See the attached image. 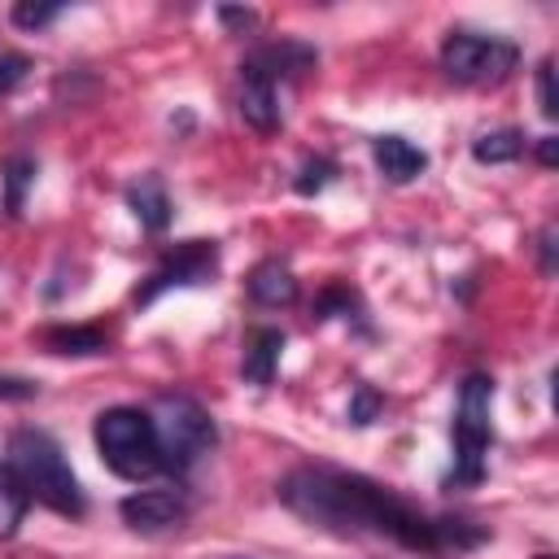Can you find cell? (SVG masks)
Here are the masks:
<instances>
[{
  "instance_id": "13",
  "label": "cell",
  "mask_w": 559,
  "mask_h": 559,
  "mask_svg": "<svg viewBox=\"0 0 559 559\" xmlns=\"http://www.w3.org/2000/svg\"><path fill=\"white\" fill-rule=\"evenodd\" d=\"M249 70H258L262 79H293V74H301V70H310L314 66V48L310 44H293V39H280V44H266V48H258L249 61H245Z\"/></svg>"
},
{
  "instance_id": "8",
  "label": "cell",
  "mask_w": 559,
  "mask_h": 559,
  "mask_svg": "<svg viewBox=\"0 0 559 559\" xmlns=\"http://www.w3.org/2000/svg\"><path fill=\"white\" fill-rule=\"evenodd\" d=\"M118 515L135 533H170L188 520V498L175 489H140V493H127L118 502Z\"/></svg>"
},
{
  "instance_id": "22",
  "label": "cell",
  "mask_w": 559,
  "mask_h": 559,
  "mask_svg": "<svg viewBox=\"0 0 559 559\" xmlns=\"http://www.w3.org/2000/svg\"><path fill=\"white\" fill-rule=\"evenodd\" d=\"M537 105H542L546 118L559 114V100H555V61H550V57L537 66Z\"/></svg>"
},
{
  "instance_id": "17",
  "label": "cell",
  "mask_w": 559,
  "mask_h": 559,
  "mask_svg": "<svg viewBox=\"0 0 559 559\" xmlns=\"http://www.w3.org/2000/svg\"><path fill=\"white\" fill-rule=\"evenodd\" d=\"M524 153V131L515 127H502V131H485L476 144H472V157L480 166H502V162H515Z\"/></svg>"
},
{
  "instance_id": "28",
  "label": "cell",
  "mask_w": 559,
  "mask_h": 559,
  "mask_svg": "<svg viewBox=\"0 0 559 559\" xmlns=\"http://www.w3.org/2000/svg\"><path fill=\"white\" fill-rule=\"evenodd\" d=\"M537 559H555V555H537Z\"/></svg>"
},
{
  "instance_id": "18",
  "label": "cell",
  "mask_w": 559,
  "mask_h": 559,
  "mask_svg": "<svg viewBox=\"0 0 559 559\" xmlns=\"http://www.w3.org/2000/svg\"><path fill=\"white\" fill-rule=\"evenodd\" d=\"M35 183V162L31 157H9L0 166V188H4V214L17 218L26 205V188Z\"/></svg>"
},
{
  "instance_id": "10",
  "label": "cell",
  "mask_w": 559,
  "mask_h": 559,
  "mask_svg": "<svg viewBox=\"0 0 559 559\" xmlns=\"http://www.w3.org/2000/svg\"><path fill=\"white\" fill-rule=\"evenodd\" d=\"M371 157H376V166H380V175H384L389 183H411V179H419L424 166H428V153L415 148V144L402 140V135H376V140H371Z\"/></svg>"
},
{
  "instance_id": "14",
  "label": "cell",
  "mask_w": 559,
  "mask_h": 559,
  "mask_svg": "<svg viewBox=\"0 0 559 559\" xmlns=\"http://www.w3.org/2000/svg\"><path fill=\"white\" fill-rule=\"evenodd\" d=\"M127 205L131 214L140 218L144 231H166L170 227V197H166V183L157 175H140L131 188H127Z\"/></svg>"
},
{
  "instance_id": "2",
  "label": "cell",
  "mask_w": 559,
  "mask_h": 559,
  "mask_svg": "<svg viewBox=\"0 0 559 559\" xmlns=\"http://www.w3.org/2000/svg\"><path fill=\"white\" fill-rule=\"evenodd\" d=\"M9 467L22 476L26 493L35 502H44L48 511L79 520L87 511V498L79 489V476L66 459V450L44 432V428H17L9 437Z\"/></svg>"
},
{
  "instance_id": "9",
  "label": "cell",
  "mask_w": 559,
  "mask_h": 559,
  "mask_svg": "<svg viewBox=\"0 0 559 559\" xmlns=\"http://www.w3.org/2000/svg\"><path fill=\"white\" fill-rule=\"evenodd\" d=\"M240 118L253 127V131H275L280 127V96H275V83L262 79L258 70L240 66Z\"/></svg>"
},
{
  "instance_id": "16",
  "label": "cell",
  "mask_w": 559,
  "mask_h": 559,
  "mask_svg": "<svg viewBox=\"0 0 559 559\" xmlns=\"http://www.w3.org/2000/svg\"><path fill=\"white\" fill-rule=\"evenodd\" d=\"M44 345L52 354H70V358H87V354H105L109 336L100 328H48Z\"/></svg>"
},
{
  "instance_id": "25",
  "label": "cell",
  "mask_w": 559,
  "mask_h": 559,
  "mask_svg": "<svg viewBox=\"0 0 559 559\" xmlns=\"http://www.w3.org/2000/svg\"><path fill=\"white\" fill-rule=\"evenodd\" d=\"M35 393H39V384H35V380L0 376V397H17V402H26V397H35Z\"/></svg>"
},
{
  "instance_id": "24",
  "label": "cell",
  "mask_w": 559,
  "mask_h": 559,
  "mask_svg": "<svg viewBox=\"0 0 559 559\" xmlns=\"http://www.w3.org/2000/svg\"><path fill=\"white\" fill-rule=\"evenodd\" d=\"M555 240H559V227L546 223L542 236H537V253H542V271H546V275H555V266H559V262H555Z\"/></svg>"
},
{
  "instance_id": "4",
  "label": "cell",
  "mask_w": 559,
  "mask_h": 559,
  "mask_svg": "<svg viewBox=\"0 0 559 559\" xmlns=\"http://www.w3.org/2000/svg\"><path fill=\"white\" fill-rule=\"evenodd\" d=\"M489 402H493V380L485 371H472L459 384V411H454V467L445 485H480L485 476V454L493 441L489 428Z\"/></svg>"
},
{
  "instance_id": "1",
  "label": "cell",
  "mask_w": 559,
  "mask_h": 559,
  "mask_svg": "<svg viewBox=\"0 0 559 559\" xmlns=\"http://www.w3.org/2000/svg\"><path fill=\"white\" fill-rule=\"evenodd\" d=\"M280 502L328 533H376L397 542L402 550L415 555H459V550H476L489 533L476 528L472 520H454V515H428L415 502H406L402 493H393L389 485L362 476V472H345V467H328V463H306L293 467L280 485H275Z\"/></svg>"
},
{
  "instance_id": "6",
  "label": "cell",
  "mask_w": 559,
  "mask_h": 559,
  "mask_svg": "<svg viewBox=\"0 0 559 559\" xmlns=\"http://www.w3.org/2000/svg\"><path fill=\"white\" fill-rule=\"evenodd\" d=\"M153 428H157L166 467H188V463H197L205 450H214V441H218V428H214L210 411H205L201 402L183 397V393L157 397Z\"/></svg>"
},
{
  "instance_id": "5",
  "label": "cell",
  "mask_w": 559,
  "mask_h": 559,
  "mask_svg": "<svg viewBox=\"0 0 559 559\" xmlns=\"http://www.w3.org/2000/svg\"><path fill=\"white\" fill-rule=\"evenodd\" d=\"M515 66H520V48L511 39H498V35L454 31L441 44V70L467 87H498L515 74Z\"/></svg>"
},
{
  "instance_id": "7",
  "label": "cell",
  "mask_w": 559,
  "mask_h": 559,
  "mask_svg": "<svg viewBox=\"0 0 559 559\" xmlns=\"http://www.w3.org/2000/svg\"><path fill=\"white\" fill-rule=\"evenodd\" d=\"M218 271V245L214 240H183L175 253H166L153 275L135 288V306H148L157 301L166 288H197V284H210Z\"/></svg>"
},
{
  "instance_id": "11",
  "label": "cell",
  "mask_w": 559,
  "mask_h": 559,
  "mask_svg": "<svg viewBox=\"0 0 559 559\" xmlns=\"http://www.w3.org/2000/svg\"><path fill=\"white\" fill-rule=\"evenodd\" d=\"M280 354H284V332L280 328H253L249 341H245V358H240V376L258 389H266L275 380V367H280Z\"/></svg>"
},
{
  "instance_id": "27",
  "label": "cell",
  "mask_w": 559,
  "mask_h": 559,
  "mask_svg": "<svg viewBox=\"0 0 559 559\" xmlns=\"http://www.w3.org/2000/svg\"><path fill=\"white\" fill-rule=\"evenodd\" d=\"M555 153H559V140H555V135H542V144H537L542 166H555Z\"/></svg>"
},
{
  "instance_id": "3",
  "label": "cell",
  "mask_w": 559,
  "mask_h": 559,
  "mask_svg": "<svg viewBox=\"0 0 559 559\" xmlns=\"http://www.w3.org/2000/svg\"><path fill=\"white\" fill-rule=\"evenodd\" d=\"M92 441L105 459V467L122 480H148L166 472V454L153 428V415L140 406H109L92 424Z\"/></svg>"
},
{
  "instance_id": "20",
  "label": "cell",
  "mask_w": 559,
  "mask_h": 559,
  "mask_svg": "<svg viewBox=\"0 0 559 559\" xmlns=\"http://www.w3.org/2000/svg\"><path fill=\"white\" fill-rule=\"evenodd\" d=\"M57 13H61V4H35V0H22V4H13V26H22V31H39V26H48Z\"/></svg>"
},
{
  "instance_id": "15",
  "label": "cell",
  "mask_w": 559,
  "mask_h": 559,
  "mask_svg": "<svg viewBox=\"0 0 559 559\" xmlns=\"http://www.w3.org/2000/svg\"><path fill=\"white\" fill-rule=\"evenodd\" d=\"M26 507H31V493H26L22 476L9 463H0V542H9L22 528Z\"/></svg>"
},
{
  "instance_id": "12",
  "label": "cell",
  "mask_w": 559,
  "mask_h": 559,
  "mask_svg": "<svg viewBox=\"0 0 559 559\" xmlns=\"http://www.w3.org/2000/svg\"><path fill=\"white\" fill-rule=\"evenodd\" d=\"M249 297H253L258 306H271V310L293 306V301H297V275H293V266L280 262V258L258 262V266L249 271Z\"/></svg>"
},
{
  "instance_id": "21",
  "label": "cell",
  "mask_w": 559,
  "mask_h": 559,
  "mask_svg": "<svg viewBox=\"0 0 559 559\" xmlns=\"http://www.w3.org/2000/svg\"><path fill=\"white\" fill-rule=\"evenodd\" d=\"M332 175H336V162L314 157V162H306V166H301V175H297V192H301V197H310V192L328 188V183H332Z\"/></svg>"
},
{
  "instance_id": "19",
  "label": "cell",
  "mask_w": 559,
  "mask_h": 559,
  "mask_svg": "<svg viewBox=\"0 0 559 559\" xmlns=\"http://www.w3.org/2000/svg\"><path fill=\"white\" fill-rule=\"evenodd\" d=\"M380 411H384V397H380L371 384H358V389H354V397H349V424H358V428H362V424H371Z\"/></svg>"
},
{
  "instance_id": "26",
  "label": "cell",
  "mask_w": 559,
  "mask_h": 559,
  "mask_svg": "<svg viewBox=\"0 0 559 559\" xmlns=\"http://www.w3.org/2000/svg\"><path fill=\"white\" fill-rule=\"evenodd\" d=\"M218 17H223L227 26H253V13H249V9H218Z\"/></svg>"
},
{
  "instance_id": "23",
  "label": "cell",
  "mask_w": 559,
  "mask_h": 559,
  "mask_svg": "<svg viewBox=\"0 0 559 559\" xmlns=\"http://www.w3.org/2000/svg\"><path fill=\"white\" fill-rule=\"evenodd\" d=\"M26 70H31V61H26L22 52H4V57H0V96L13 92V87L26 79Z\"/></svg>"
}]
</instances>
